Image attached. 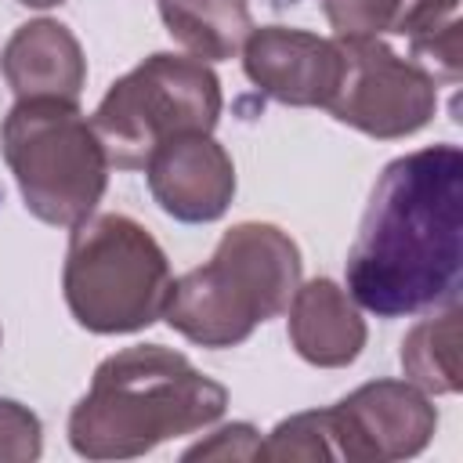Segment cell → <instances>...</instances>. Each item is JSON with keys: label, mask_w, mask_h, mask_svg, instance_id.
Wrapping results in <instances>:
<instances>
[{"label": "cell", "mask_w": 463, "mask_h": 463, "mask_svg": "<svg viewBox=\"0 0 463 463\" xmlns=\"http://www.w3.org/2000/svg\"><path fill=\"white\" fill-rule=\"evenodd\" d=\"M463 242V152L449 141L383 166L347 253V293L380 318L452 304Z\"/></svg>", "instance_id": "1"}, {"label": "cell", "mask_w": 463, "mask_h": 463, "mask_svg": "<svg viewBox=\"0 0 463 463\" xmlns=\"http://www.w3.org/2000/svg\"><path fill=\"white\" fill-rule=\"evenodd\" d=\"M228 387L181 351L134 344L109 354L69 412V445L83 459H134L170 438L217 423Z\"/></svg>", "instance_id": "2"}, {"label": "cell", "mask_w": 463, "mask_h": 463, "mask_svg": "<svg viewBox=\"0 0 463 463\" xmlns=\"http://www.w3.org/2000/svg\"><path fill=\"white\" fill-rule=\"evenodd\" d=\"M300 286L297 242L268 221L232 224L213 257L170 282L163 318L199 347H235L282 315Z\"/></svg>", "instance_id": "3"}, {"label": "cell", "mask_w": 463, "mask_h": 463, "mask_svg": "<svg viewBox=\"0 0 463 463\" xmlns=\"http://www.w3.org/2000/svg\"><path fill=\"white\" fill-rule=\"evenodd\" d=\"M170 260L156 235L127 213H90L72 224L61 293L69 315L87 333L116 336L148 329L163 318Z\"/></svg>", "instance_id": "4"}, {"label": "cell", "mask_w": 463, "mask_h": 463, "mask_svg": "<svg viewBox=\"0 0 463 463\" xmlns=\"http://www.w3.org/2000/svg\"><path fill=\"white\" fill-rule=\"evenodd\" d=\"M0 148L22 203L43 224L72 228L94 213L109 184V156L80 105L29 98L0 123Z\"/></svg>", "instance_id": "5"}, {"label": "cell", "mask_w": 463, "mask_h": 463, "mask_svg": "<svg viewBox=\"0 0 463 463\" xmlns=\"http://www.w3.org/2000/svg\"><path fill=\"white\" fill-rule=\"evenodd\" d=\"M221 105V80L206 61L156 51L105 90L90 123L109 166L145 170L159 145L181 134H210Z\"/></svg>", "instance_id": "6"}, {"label": "cell", "mask_w": 463, "mask_h": 463, "mask_svg": "<svg viewBox=\"0 0 463 463\" xmlns=\"http://www.w3.org/2000/svg\"><path fill=\"white\" fill-rule=\"evenodd\" d=\"M340 80L326 109L336 123L369 137L394 141L423 130L438 109V83L412 58H402L380 36L340 40Z\"/></svg>", "instance_id": "7"}, {"label": "cell", "mask_w": 463, "mask_h": 463, "mask_svg": "<svg viewBox=\"0 0 463 463\" xmlns=\"http://www.w3.org/2000/svg\"><path fill=\"white\" fill-rule=\"evenodd\" d=\"M333 409L340 459L347 463H391L420 456L434 430L438 409L409 380H373L354 387Z\"/></svg>", "instance_id": "8"}, {"label": "cell", "mask_w": 463, "mask_h": 463, "mask_svg": "<svg viewBox=\"0 0 463 463\" xmlns=\"http://www.w3.org/2000/svg\"><path fill=\"white\" fill-rule=\"evenodd\" d=\"M242 72L260 94L282 105L326 109L340 80V47L307 29L260 25L242 43Z\"/></svg>", "instance_id": "9"}, {"label": "cell", "mask_w": 463, "mask_h": 463, "mask_svg": "<svg viewBox=\"0 0 463 463\" xmlns=\"http://www.w3.org/2000/svg\"><path fill=\"white\" fill-rule=\"evenodd\" d=\"M145 174L159 210L184 224L224 217L235 195V163L210 134H181L159 145L145 163Z\"/></svg>", "instance_id": "10"}, {"label": "cell", "mask_w": 463, "mask_h": 463, "mask_svg": "<svg viewBox=\"0 0 463 463\" xmlns=\"http://www.w3.org/2000/svg\"><path fill=\"white\" fill-rule=\"evenodd\" d=\"M0 72L18 101L51 98L76 105L87 83V58L69 25L54 18H33L4 43Z\"/></svg>", "instance_id": "11"}, {"label": "cell", "mask_w": 463, "mask_h": 463, "mask_svg": "<svg viewBox=\"0 0 463 463\" xmlns=\"http://www.w3.org/2000/svg\"><path fill=\"white\" fill-rule=\"evenodd\" d=\"M289 344L318 369H344L365 347V318L347 289L333 279L300 282L289 300Z\"/></svg>", "instance_id": "12"}, {"label": "cell", "mask_w": 463, "mask_h": 463, "mask_svg": "<svg viewBox=\"0 0 463 463\" xmlns=\"http://www.w3.org/2000/svg\"><path fill=\"white\" fill-rule=\"evenodd\" d=\"M159 18L199 61H228L253 29L246 0H159Z\"/></svg>", "instance_id": "13"}, {"label": "cell", "mask_w": 463, "mask_h": 463, "mask_svg": "<svg viewBox=\"0 0 463 463\" xmlns=\"http://www.w3.org/2000/svg\"><path fill=\"white\" fill-rule=\"evenodd\" d=\"M402 369L405 380L423 394H456L459 376V304L452 300L445 311L420 318L402 340Z\"/></svg>", "instance_id": "14"}, {"label": "cell", "mask_w": 463, "mask_h": 463, "mask_svg": "<svg viewBox=\"0 0 463 463\" xmlns=\"http://www.w3.org/2000/svg\"><path fill=\"white\" fill-rule=\"evenodd\" d=\"M260 459H340L333 409H311L279 420L260 449Z\"/></svg>", "instance_id": "15"}, {"label": "cell", "mask_w": 463, "mask_h": 463, "mask_svg": "<svg viewBox=\"0 0 463 463\" xmlns=\"http://www.w3.org/2000/svg\"><path fill=\"white\" fill-rule=\"evenodd\" d=\"M322 11L340 40H362V36L391 33L402 0H322Z\"/></svg>", "instance_id": "16"}, {"label": "cell", "mask_w": 463, "mask_h": 463, "mask_svg": "<svg viewBox=\"0 0 463 463\" xmlns=\"http://www.w3.org/2000/svg\"><path fill=\"white\" fill-rule=\"evenodd\" d=\"M43 452V427L40 416L14 402L0 398V463H29Z\"/></svg>", "instance_id": "17"}, {"label": "cell", "mask_w": 463, "mask_h": 463, "mask_svg": "<svg viewBox=\"0 0 463 463\" xmlns=\"http://www.w3.org/2000/svg\"><path fill=\"white\" fill-rule=\"evenodd\" d=\"M260 430L253 423H228V427H217L210 438L195 441L192 449H184V459H260Z\"/></svg>", "instance_id": "18"}, {"label": "cell", "mask_w": 463, "mask_h": 463, "mask_svg": "<svg viewBox=\"0 0 463 463\" xmlns=\"http://www.w3.org/2000/svg\"><path fill=\"white\" fill-rule=\"evenodd\" d=\"M456 18H459V0H402L398 22L391 33H402L405 40H412V36L438 29L445 22H456Z\"/></svg>", "instance_id": "19"}, {"label": "cell", "mask_w": 463, "mask_h": 463, "mask_svg": "<svg viewBox=\"0 0 463 463\" xmlns=\"http://www.w3.org/2000/svg\"><path fill=\"white\" fill-rule=\"evenodd\" d=\"M18 4H25V7H58L65 0H18Z\"/></svg>", "instance_id": "20"}, {"label": "cell", "mask_w": 463, "mask_h": 463, "mask_svg": "<svg viewBox=\"0 0 463 463\" xmlns=\"http://www.w3.org/2000/svg\"><path fill=\"white\" fill-rule=\"evenodd\" d=\"M0 340H4V333H0Z\"/></svg>", "instance_id": "21"}, {"label": "cell", "mask_w": 463, "mask_h": 463, "mask_svg": "<svg viewBox=\"0 0 463 463\" xmlns=\"http://www.w3.org/2000/svg\"><path fill=\"white\" fill-rule=\"evenodd\" d=\"M289 4H293V0H289Z\"/></svg>", "instance_id": "22"}]
</instances>
